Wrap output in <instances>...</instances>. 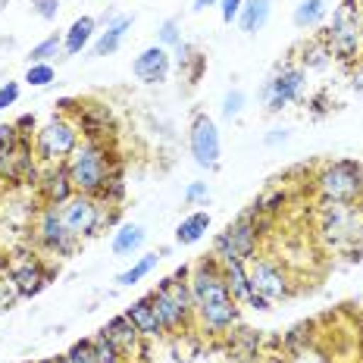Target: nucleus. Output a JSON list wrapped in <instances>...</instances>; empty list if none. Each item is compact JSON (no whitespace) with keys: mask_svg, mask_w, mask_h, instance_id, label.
<instances>
[{"mask_svg":"<svg viewBox=\"0 0 363 363\" xmlns=\"http://www.w3.org/2000/svg\"><path fill=\"white\" fill-rule=\"evenodd\" d=\"M194 294V323L203 335L219 338L229 335L241 320V304L232 298L229 285L223 279V263L216 254L201 257L198 263H191V276H188Z\"/></svg>","mask_w":363,"mask_h":363,"instance_id":"obj_1","label":"nucleus"},{"mask_svg":"<svg viewBox=\"0 0 363 363\" xmlns=\"http://www.w3.org/2000/svg\"><path fill=\"white\" fill-rule=\"evenodd\" d=\"M119 166L116 154L110 150L107 141H88L82 138V145L72 150V157L66 160L75 194H101V188L107 185L110 172Z\"/></svg>","mask_w":363,"mask_h":363,"instance_id":"obj_2","label":"nucleus"},{"mask_svg":"<svg viewBox=\"0 0 363 363\" xmlns=\"http://www.w3.org/2000/svg\"><path fill=\"white\" fill-rule=\"evenodd\" d=\"M323 203H363V163L332 160L323 163L313 179Z\"/></svg>","mask_w":363,"mask_h":363,"instance_id":"obj_3","label":"nucleus"},{"mask_svg":"<svg viewBox=\"0 0 363 363\" xmlns=\"http://www.w3.org/2000/svg\"><path fill=\"white\" fill-rule=\"evenodd\" d=\"M32 145H35L38 163L57 166V163L69 160L72 150L82 145V132H79V125H75L72 116H66V113H54V116H50L48 123L35 132Z\"/></svg>","mask_w":363,"mask_h":363,"instance_id":"obj_4","label":"nucleus"},{"mask_svg":"<svg viewBox=\"0 0 363 363\" xmlns=\"http://www.w3.org/2000/svg\"><path fill=\"white\" fill-rule=\"evenodd\" d=\"M320 238L329 251H354L363 235V210L360 203H323Z\"/></svg>","mask_w":363,"mask_h":363,"instance_id":"obj_5","label":"nucleus"},{"mask_svg":"<svg viewBox=\"0 0 363 363\" xmlns=\"http://www.w3.org/2000/svg\"><path fill=\"white\" fill-rule=\"evenodd\" d=\"M323 41L329 44L332 57L345 66H351L357 57H363V28L357 19V0H342L332 10V26L323 32Z\"/></svg>","mask_w":363,"mask_h":363,"instance_id":"obj_6","label":"nucleus"},{"mask_svg":"<svg viewBox=\"0 0 363 363\" xmlns=\"http://www.w3.org/2000/svg\"><path fill=\"white\" fill-rule=\"evenodd\" d=\"M60 216H63L66 229L82 241V238L97 235L104 225L116 223V207H107V203L101 198H94V194H72V198L60 207Z\"/></svg>","mask_w":363,"mask_h":363,"instance_id":"obj_7","label":"nucleus"},{"mask_svg":"<svg viewBox=\"0 0 363 363\" xmlns=\"http://www.w3.org/2000/svg\"><path fill=\"white\" fill-rule=\"evenodd\" d=\"M260 229H257V216L254 210L247 207L245 213H241L235 223H229L223 232L213 238V254L219 260H229V257H235V260H245L251 263L257 257V247H260Z\"/></svg>","mask_w":363,"mask_h":363,"instance_id":"obj_8","label":"nucleus"},{"mask_svg":"<svg viewBox=\"0 0 363 363\" xmlns=\"http://www.w3.org/2000/svg\"><path fill=\"white\" fill-rule=\"evenodd\" d=\"M32 238L44 254H54V257H69V254H75V247H79V238L66 229L63 216H60V207H50V203H44L35 213Z\"/></svg>","mask_w":363,"mask_h":363,"instance_id":"obj_9","label":"nucleus"},{"mask_svg":"<svg viewBox=\"0 0 363 363\" xmlns=\"http://www.w3.org/2000/svg\"><path fill=\"white\" fill-rule=\"evenodd\" d=\"M247 276H251L254 291L263 294L269 304L272 301H285L294 294L291 272L285 269V263L276 260V257H254L251 267H247Z\"/></svg>","mask_w":363,"mask_h":363,"instance_id":"obj_10","label":"nucleus"},{"mask_svg":"<svg viewBox=\"0 0 363 363\" xmlns=\"http://www.w3.org/2000/svg\"><path fill=\"white\" fill-rule=\"evenodd\" d=\"M57 267H48L38 254H16L6 263V279L13 282V289L19 291V298H35L54 282Z\"/></svg>","mask_w":363,"mask_h":363,"instance_id":"obj_11","label":"nucleus"},{"mask_svg":"<svg viewBox=\"0 0 363 363\" xmlns=\"http://www.w3.org/2000/svg\"><path fill=\"white\" fill-rule=\"evenodd\" d=\"M188 150H191L194 163L201 169H219V157H223V141H219V128L213 123V116L207 113H194L191 128H188Z\"/></svg>","mask_w":363,"mask_h":363,"instance_id":"obj_12","label":"nucleus"},{"mask_svg":"<svg viewBox=\"0 0 363 363\" xmlns=\"http://www.w3.org/2000/svg\"><path fill=\"white\" fill-rule=\"evenodd\" d=\"M304 85H307V72L301 69V66H291V63L279 66V69L272 72V79L260 88V101L267 104L269 113H279V110L289 107V104L301 101Z\"/></svg>","mask_w":363,"mask_h":363,"instance_id":"obj_13","label":"nucleus"},{"mask_svg":"<svg viewBox=\"0 0 363 363\" xmlns=\"http://www.w3.org/2000/svg\"><path fill=\"white\" fill-rule=\"evenodd\" d=\"M72 119L79 125L82 138H88V141H107L116 132V116H113L110 104H104V101H82V107Z\"/></svg>","mask_w":363,"mask_h":363,"instance_id":"obj_14","label":"nucleus"},{"mask_svg":"<svg viewBox=\"0 0 363 363\" xmlns=\"http://www.w3.org/2000/svg\"><path fill=\"white\" fill-rule=\"evenodd\" d=\"M101 332L110 338L113 345L119 347V351L125 354V360H128V363H132V360H145V357H147V338L132 326V320H128L125 313L110 316L107 326H104Z\"/></svg>","mask_w":363,"mask_h":363,"instance_id":"obj_15","label":"nucleus"},{"mask_svg":"<svg viewBox=\"0 0 363 363\" xmlns=\"http://www.w3.org/2000/svg\"><path fill=\"white\" fill-rule=\"evenodd\" d=\"M132 72L141 85H163V82H169L172 72V50L160 48V44H150L135 57Z\"/></svg>","mask_w":363,"mask_h":363,"instance_id":"obj_16","label":"nucleus"},{"mask_svg":"<svg viewBox=\"0 0 363 363\" xmlns=\"http://www.w3.org/2000/svg\"><path fill=\"white\" fill-rule=\"evenodd\" d=\"M38 194H41V203H50V207H63V203L72 198L75 188H72L66 163L44 166L41 179H38Z\"/></svg>","mask_w":363,"mask_h":363,"instance_id":"obj_17","label":"nucleus"},{"mask_svg":"<svg viewBox=\"0 0 363 363\" xmlns=\"http://www.w3.org/2000/svg\"><path fill=\"white\" fill-rule=\"evenodd\" d=\"M150 298H154V310H157V316H160V326H163L166 335H185V332H191L198 326L194 316H188L185 310H182L169 294H163L160 289L150 291Z\"/></svg>","mask_w":363,"mask_h":363,"instance_id":"obj_18","label":"nucleus"},{"mask_svg":"<svg viewBox=\"0 0 363 363\" xmlns=\"http://www.w3.org/2000/svg\"><path fill=\"white\" fill-rule=\"evenodd\" d=\"M125 316L132 320V326L141 332V335L147 338V342H154V338H163L166 332L160 326V316H157V310H154V298H150V291L147 294H141V298H135L132 304L125 307Z\"/></svg>","mask_w":363,"mask_h":363,"instance_id":"obj_19","label":"nucleus"},{"mask_svg":"<svg viewBox=\"0 0 363 363\" xmlns=\"http://www.w3.org/2000/svg\"><path fill=\"white\" fill-rule=\"evenodd\" d=\"M128 28H132V16H116V13H110L107 28H104V32L94 38V44H91V54L94 57H113L119 48H123Z\"/></svg>","mask_w":363,"mask_h":363,"instance_id":"obj_20","label":"nucleus"},{"mask_svg":"<svg viewBox=\"0 0 363 363\" xmlns=\"http://www.w3.org/2000/svg\"><path fill=\"white\" fill-rule=\"evenodd\" d=\"M94 32H97V19L94 16H79L63 35V54L66 57L82 54V50L94 41Z\"/></svg>","mask_w":363,"mask_h":363,"instance_id":"obj_21","label":"nucleus"},{"mask_svg":"<svg viewBox=\"0 0 363 363\" xmlns=\"http://www.w3.org/2000/svg\"><path fill=\"white\" fill-rule=\"evenodd\" d=\"M269 16H272V0H245V6H241L235 22L245 35H257L267 28Z\"/></svg>","mask_w":363,"mask_h":363,"instance_id":"obj_22","label":"nucleus"},{"mask_svg":"<svg viewBox=\"0 0 363 363\" xmlns=\"http://www.w3.org/2000/svg\"><path fill=\"white\" fill-rule=\"evenodd\" d=\"M145 229H141L138 223H123V225H116V232H113V238H110V247H113V254L116 257H132V254H138L141 247H145Z\"/></svg>","mask_w":363,"mask_h":363,"instance_id":"obj_23","label":"nucleus"},{"mask_svg":"<svg viewBox=\"0 0 363 363\" xmlns=\"http://www.w3.org/2000/svg\"><path fill=\"white\" fill-rule=\"evenodd\" d=\"M210 232V213L207 210H194V213H188L185 219L179 223L176 229V245L188 247V245H198V241Z\"/></svg>","mask_w":363,"mask_h":363,"instance_id":"obj_24","label":"nucleus"},{"mask_svg":"<svg viewBox=\"0 0 363 363\" xmlns=\"http://www.w3.org/2000/svg\"><path fill=\"white\" fill-rule=\"evenodd\" d=\"M326 16H329L326 0H301L291 13L294 26H298L301 32H307V28H320L323 22H326Z\"/></svg>","mask_w":363,"mask_h":363,"instance_id":"obj_25","label":"nucleus"},{"mask_svg":"<svg viewBox=\"0 0 363 363\" xmlns=\"http://www.w3.org/2000/svg\"><path fill=\"white\" fill-rule=\"evenodd\" d=\"M332 63V50L329 44L323 41V38H313V41H307L304 48H301V69H326V66Z\"/></svg>","mask_w":363,"mask_h":363,"instance_id":"obj_26","label":"nucleus"},{"mask_svg":"<svg viewBox=\"0 0 363 363\" xmlns=\"http://www.w3.org/2000/svg\"><path fill=\"white\" fill-rule=\"evenodd\" d=\"M157 263H160V257H157V254L138 257V260H135L125 272H119V276H116V285H123V289H132V285H138L141 279H147L150 272L157 269Z\"/></svg>","mask_w":363,"mask_h":363,"instance_id":"obj_27","label":"nucleus"},{"mask_svg":"<svg viewBox=\"0 0 363 363\" xmlns=\"http://www.w3.org/2000/svg\"><path fill=\"white\" fill-rule=\"evenodd\" d=\"M63 54V35H48L44 41H38L32 50H28V66L32 63H50L54 57Z\"/></svg>","mask_w":363,"mask_h":363,"instance_id":"obj_28","label":"nucleus"},{"mask_svg":"<svg viewBox=\"0 0 363 363\" xmlns=\"http://www.w3.org/2000/svg\"><path fill=\"white\" fill-rule=\"evenodd\" d=\"M107 207H113V203H123L125 198V179H123V163L116 166V169L110 172V179H107V185L101 188V194H97Z\"/></svg>","mask_w":363,"mask_h":363,"instance_id":"obj_29","label":"nucleus"},{"mask_svg":"<svg viewBox=\"0 0 363 363\" xmlns=\"http://www.w3.org/2000/svg\"><path fill=\"white\" fill-rule=\"evenodd\" d=\"M285 203H289V194H285L282 188H272V191L260 194V198L251 203V210H254V213H263V216H276Z\"/></svg>","mask_w":363,"mask_h":363,"instance_id":"obj_30","label":"nucleus"},{"mask_svg":"<svg viewBox=\"0 0 363 363\" xmlns=\"http://www.w3.org/2000/svg\"><path fill=\"white\" fill-rule=\"evenodd\" d=\"M91 345H94V354H97V363H128L125 354L119 351L116 345L110 342L104 332H97V335H91Z\"/></svg>","mask_w":363,"mask_h":363,"instance_id":"obj_31","label":"nucleus"},{"mask_svg":"<svg viewBox=\"0 0 363 363\" xmlns=\"http://www.w3.org/2000/svg\"><path fill=\"white\" fill-rule=\"evenodd\" d=\"M54 79H57L54 63H32L26 69V85L28 88H48Z\"/></svg>","mask_w":363,"mask_h":363,"instance_id":"obj_32","label":"nucleus"},{"mask_svg":"<svg viewBox=\"0 0 363 363\" xmlns=\"http://www.w3.org/2000/svg\"><path fill=\"white\" fill-rule=\"evenodd\" d=\"M63 357H66V363H97V354H94L91 338H79V342H72L69 351H66Z\"/></svg>","mask_w":363,"mask_h":363,"instance_id":"obj_33","label":"nucleus"},{"mask_svg":"<svg viewBox=\"0 0 363 363\" xmlns=\"http://www.w3.org/2000/svg\"><path fill=\"white\" fill-rule=\"evenodd\" d=\"M157 44L166 48V50L179 48V44H182V26H179V19H166L163 22L160 32H157Z\"/></svg>","mask_w":363,"mask_h":363,"instance_id":"obj_34","label":"nucleus"},{"mask_svg":"<svg viewBox=\"0 0 363 363\" xmlns=\"http://www.w3.org/2000/svg\"><path fill=\"white\" fill-rule=\"evenodd\" d=\"M245 104H247V94L241 88L225 91V97H223V116L225 119H238L241 110H245Z\"/></svg>","mask_w":363,"mask_h":363,"instance_id":"obj_35","label":"nucleus"},{"mask_svg":"<svg viewBox=\"0 0 363 363\" xmlns=\"http://www.w3.org/2000/svg\"><path fill=\"white\" fill-rule=\"evenodd\" d=\"M194 57H198V50H194L188 41H182L179 48H172V69H179L182 75H185V69L191 66V60H194Z\"/></svg>","mask_w":363,"mask_h":363,"instance_id":"obj_36","label":"nucleus"},{"mask_svg":"<svg viewBox=\"0 0 363 363\" xmlns=\"http://www.w3.org/2000/svg\"><path fill=\"white\" fill-rule=\"evenodd\" d=\"M207 198H210L207 182H191V185L185 188V194H182V201H185L188 207H194V203H207Z\"/></svg>","mask_w":363,"mask_h":363,"instance_id":"obj_37","label":"nucleus"},{"mask_svg":"<svg viewBox=\"0 0 363 363\" xmlns=\"http://www.w3.org/2000/svg\"><path fill=\"white\" fill-rule=\"evenodd\" d=\"M32 10L44 22H54L60 16V0H32Z\"/></svg>","mask_w":363,"mask_h":363,"instance_id":"obj_38","label":"nucleus"},{"mask_svg":"<svg viewBox=\"0 0 363 363\" xmlns=\"http://www.w3.org/2000/svg\"><path fill=\"white\" fill-rule=\"evenodd\" d=\"M19 141H22V135H19L16 125H13V123H0V150L19 147Z\"/></svg>","mask_w":363,"mask_h":363,"instance_id":"obj_39","label":"nucleus"},{"mask_svg":"<svg viewBox=\"0 0 363 363\" xmlns=\"http://www.w3.org/2000/svg\"><path fill=\"white\" fill-rule=\"evenodd\" d=\"M16 301H19V291L13 289V282L4 276V279H0V313H6V310L16 304Z\"/></svg>","mask_w":363,"mask_h":363,"instance_id":"obj_40","label":"nucleus"},{"mask_svg":"<svg viewBox=\"0 0 363 363\" xmlns=\"http://www.w3.org/2000/svg\"><path fill=\"white\" fill-rule=\"evenodd\" d=\"M241 6H245V0H219V16H223L225 26H232L238 19Z\"/></svg>","mask_w":363,"mask_h":363,"instance_id":"obj_41","label":"nucleus"},{"mask_svg":"<svg viewBox=\"0 0 363 363\" xmlns=\"http://www.w3.org/2000/svg\"><path fill=\"white\" fill-rule=\"evenodd\" d=\"M19 82H4L0 85V110H6V107H13V104L19 101Z\"/></svg>","mask_w":363,"mask_h":363,"instance_id":"obj_42","label":"nucleus"},{"mask_svg":"<svg viewBox=\"0 0 363 363\" xmlns=\"http://www.w3.org/2000/svg\"><path fill=\"white\" fill-rule=\"evenodd\" d=\"M203 69H207V57H203L201 50H198V57H194V60H191V66H188V69H185L188 85H198V82H201V75H203Z\"/></svg>","mask_w":363,"mask_h":363,"instance_id":"obj_43","label":"nucleus"},{"mask_svg":"<svg viewBox=\"0 0 363 363\" xmlns=\"http://www.w3.org/2000/svg\"><path fill=\"white\" fill-rule=\"evenodd\" d=\"M13 125L19 128V135H22V138H28V135H32V132H38V123H35V116H32V113H26V116H19Z\"/></svg>","mask_w":363,"mask_h":363,"instance_id":"obj_44","label":"nucleus"},{"mask_svg":"<svg viewBox=\"0 0 363 363\" xmlns=\"http://www.w3.org/2000/svg\"><path fill=\"white\" fill-rule=\"evenodd\" d=\"M285 141H289V132H285V128H272V132L267 135V145H269V147L285 145Z\"/></svg>","mask_w":363,"mask_h":363,"instance_id":"obj_45","label":"nucleus"},{"mask_svg":"<svg viewBox=\"0 0 363 363\" xmlns=\"http://www.w3.org/2000/svg\"><path fill=\"white\" fill-rule=\"evenodd\" d=\"M210 6H219V0H191L194 13H203V10H210Z\"/></svg>","mask_w":363,"mask_h":363,"instance_id":"obj_46","label":"nucleus"},{"mask_svg":"<svg viewBox=\"0 0 363 363\" xmlns=\"http://www.w3.org/2000/svg\"><path fill=\"white\" fill-rule=\"evenodd\" d=\"M35 363H66V357L60 354V357H44V360H35Z\"/></svg>","mask_w":363,"mask_h":363,"instance_id":"obj_47","label":"nucleus"},{"mask_svg":"<svg viewBox=\"0 0 363 363\" xmlns=\"http://www.w3.org/2000/svg\"><path fill=\"white\" fill-rule=\"evenodd\" d=\"M357 19H360V28H363V0H357Z\"/></svg>","mask_w":363,"mask_h":363,"instance_id":"obj_48","label":"nucleus"},{"mask_svg":"<svg viewBox=\"0 0 363 363\" xmlns=\"http://www.w3.org/2000/svg\"><path fill=\"white\" fill-rule=\"evenodd\" d=\"M4 6H6V0H0V10H4Z\"/></svg>","mask_w":363,"mask_h":363,"instance_id":"obj_49","label":"nucleus"},{"mask_svg":"<svg viewBox=\"0 0 363 363\" xmlns=\"http://www.w3.org/2000/svg\"><path fill=\"white\" fill-rule=\"evenodd\" d=\"M22 363H32V360H22Z\"/></svg>","mask_w":363,"mask_h":363,"instance_id":"obj_50","label":"nucleus"}]
</instances>
